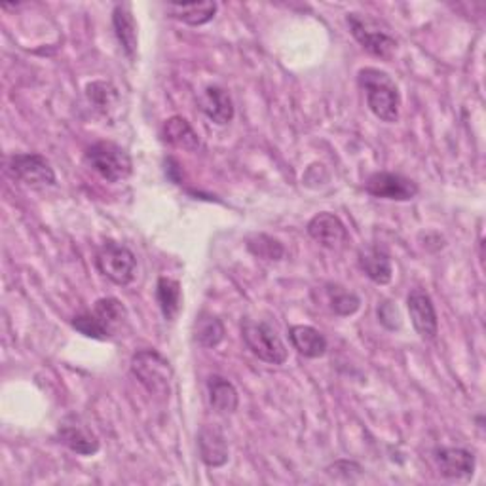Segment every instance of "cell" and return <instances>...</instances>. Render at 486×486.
<instances>
[{
  "label": "cell",
  "instance_id": "cell-1",
  "mask_svg": "<svg viewBox=\"0 0 486 486\" xmlns=\"http://www.w3.org/2000/svg\"><path fill=\"white\" fill-rule=\"evenodd\" d=\"M359 88L367 95V105L378 120L395 124L401 112V93L393 78L375 66H365L358 73Z\"/></svg>",
  "mask_w": 486,
  "mask_h": 486
},
{
  "label": "cell",
  "instance_id": "cell-2",
  "mask_svg": "<svg viewBox=\"0 0 486 486\" xmlns=\"http://www.w3.org/2000/svg\"><path fill=\"white\" fill-rule=\"evenodd\" d=\"M131 375L139 380L145 390L158 397H170L173 384V367L156 349H139L133 354Z\"/></svg>",
  "mask_w": 486,
  "mask_h": 486
},
{
  "label": "cell",
  "instance_id": "cell-3",
  "mask_svg": "<svg viewBox=\"0 0 486 486\" xmlns=\"http://www.w3.org/2000/svg\"><path fill=\"white\" fill-rule=\"evenodd\" d=\"M348 27L354 39L361 44L365 52L380 59H392L397 52V40L390 32L388 25L371 18L367 13H348Z\"/></svg>",
  "mask_w": 486,
  "mask_h": 486
},
{
  "label": "cell",
  "instance_id": "cell-4",
  "mask_svg": "<svg viewBox=\"0 0 486 486\" xmlns=\"http://www.w3.org/2000/svg\"><path fill=\"white\" fill-rule=\"evenodd\" d=\"M84 162L109 182L126 181L133 172V162L128 150L112 141H99L92 145L84 155Z\"/></svg>",
  "mask_w": 486,
  "mask_h": 486
},
{
  "label": "cell",
  "instance_id": "cell-5",
  "mask_svg": "<svg viewBox=\"0 0 486 486\" xmlns=\"http://www.w3.org/2000/svg\"><path fill=\"white\" fill-rule=\"evenodd\" d=\"M242 337L251 354L264 363L283 365L287 361V348L279 339L278 331L264 322L243 320L242 322Z\"/></svg>",
  "mask_w": 486,
  "mask_h": 486
},
{
  "label": "cell",
  "instance_id": "cell-6",
  "mask_svg": "<svg viewBox=\"0 0 486 486\" xmlns=\"http://www.w3.org/2000/svg\"><path fill=\"white\" fill-rule=\"evenodd\" d=\"M95 264H97V270L102 272L107 279H110L116 285H122V287L136 279L137 259L122 243L105 242L103 247L99 249Z\"/></svg>",
  "mask_w": 486,
  "mask_h": 486
},
{
  "label": "cell",
  "instance_id": "cell-7",
  "mask_svg": "<svg viewBox=\"0 0 486 486\" xmlns=\"http://www.w3.org/2000/svg\"><path fill=\"white\" fill-rule=\"evenodd\" d=\"M8 172L31 187H52L56 184V172L42 155H13L8 160Z\"/></svg>",
  "mask_w": 486,
  "mask_h": 486
},
{
  "label": "cell",
  "instance_id": "cell-8",
  "mask_svg": "<svg viewBox=\"0 0 486 486\" xmlns=\"http://www.w3.org/2000/svg\"><path fill=\"white\" fill-rule=\"evenodd\" d=\"M365 190L380 199H393V202H409L416 198L418 184L399 173L390 172H376L365 182Z\"/></svg>",
  "mask_w": 486,
  "mask_h": 486
},
{
  "label": "cell",
  "instance_id": "cell-9",
  "mask_svg": "<svg viewBox=\"0 0 486 486\" xmlns=\"http://www.w3.org/2000/svg\"><path fill=\"white\" fill-rule=\"evenodd\" d=\"M407 308L411 314V322L414 331L420 334L422 340H433L439 332L437 312L431 296L424 289H414L409 293Z\"/></svg>",
  "mask_w": 486,
  "mask_h": 486
},
{
  "label": "cell",
  "instance_id": "cell-10",
  "mask_svg": "<svg viewBox=\"0 0 486 486\" xmlns=\"http://www.w3.org/2000/svg\"><path fill=\"white\" fill-rule=\"evenodd\" d=\"M57 441L80 456H93L99 452V446H102L97 435L76 416L65 418L59 424Z\"/></svg>",
  "mask_w": 486,
  "mask_h": 486
},
{
  "label": "cell",
  "instance_id": "cell-11",
  "mask_svg": "<svg viewBox=\"0 0 486 486\" xmlns=\"http://www.w3.org/2000/svg\"><path fill=\"white\" fill-rule=\"evenodd\" d=\"M435 465L445 479H469L475 473L473 452L455 446H441L433 452Z\"/></svg>",
  "mask_w": 486,
  "mask_h": 486
},
{
  "label": "cell",
  "instance_id": "cell-12",
  "mask_svg": "<svg viewBox=\"0 0 486 486\" xmlns=\"http://www.w3.org/2000/svg\"><path fill=\"white\" fill-rule=\"evenodd\" d=\"M308 234L314 242L325 249H340L348 240V230L337 215L329 211L317 213L308 223Z\"/></svg>",
  "mask_w": 486,
  "mask_h": 486
},
{
  "label": "cell",
  "instance_id": "cell-13",
  "mask_svg": "<svg viewBox=\"0 0 486 486\" xmlns=\"http://www.w3.org/2000/svg\"><path fill=\"white\" fill-rule=\"evenodd\" d=\"M199 458L208 467H223L228 462V443L216 426H204L198 433Z\"/></svg>",
  "mask_w": 486,
  "mask_h": 486
},
{
  "label": "cell",
  "instance_id": "cell-14",
  "mask_svg": "<svg viewBox=\"0 0 486 486\" xmlns=\"http://www.w3.org/2000/svg\"><path fill=\"white\" fill-rule=\"evenodd\" d=\"M198 105L208 119L216 126H226L234 119L232 97L221 86H208L204 93L199 95Z\"/></svg>",
  "mask_w": 486,
  "mask_h": 486
},
{
  "label": "cell",
  "instance_id": "cell-15",
  "mask_svg": "<svg viewBox=\"0 0 486 486\" xmlns=\"http://www.w3.org/2000/svg\"><path fill=\"white\" fill-rule=\"evenodd\" d=\"M112 27H114V35L119 39L124 54L133 59L137 54V23L136 18H133V12L129 4H116L112 12Z\"/></svg>",
  "mask_w": 486,
  "mask_h": 486
},
{
  "label": "cell",
  "instance_id": "cell-16",
  "mask_svg": "<svg viewBox=\"0 0 486 486\" xmlns=\"http://www.w3.org/2000/svg\"><path fill=\"white\" fill-rule=\"evenodd\" d=\"M162 137L167 145L187 150V153H196L199 145H202L196 129L187 119H182V116H172V119L165 120L162 128Z\"/></svg>",
  "mask_w": 486,
  "mask_h": 486
},
{
  "label": "cell",
  "instance_id": "cell-17",
  "mask_svg": "<svg viewBox=\"0 0 486 486\" xmlns=\"http://www.w3.org/2000/svg\"><path fill=\"white\" fill-rule=\"evenodd\" d=\"M289 340L298 354L308 359L323 358L327 351V339L310 325H293L289 329Z\"/></svg>",
  "mask_w": 486,
  "mask_h": 486
},
{
  "label": "cell",
  "instance_id": "cell-18",
  "mask_svg": "<svg viewBox=\"0 0 486 486\" xmlns=\"http://www.w3.org/2000/svg\"><path fill=\"white\" fill-rule=\"evenodd\" d=\"M359 268L365 276L376 285H388L393 278V268L388 253L378 247H367L359 251Z\"/></svg>",
  "mask_w": 486,
  "mask_h": 486
},
{
  "label": "cell",
  "instance_id": "cell-19",
  "mask_svg": "<svg viewBox=\"0 0 486 486\" xmlns=\"http://www.w3.org/2000/svg\"><path fill=\"white\" fill-rule=\"evenodd\" d=\"M209 403L219 414H232L238 411L240 395L234 384L223 376H211L208 380Z\"/></svg>",
  "mask_w": 486,
  "mask_h": 486
},
{
  "label": "cell",
  "instance_id": "cell-20",
  "mask_svg": "<svg viewBox=\"0 0 486 486\" xmlns=\"http://www.w3.org/2000/svg\"><path fill=\"white\" fill-rule=\"evenodd\" d=\"M165 10L170 13V18L192 27H199L209 23L215 18L216 3H190V4L170 3L165 4Z\"/></svg>",
  "mask_w": 486,
  "mask_h": 486
},
{
  "label": "cell",
  "instance_id": "cell-21",
  "mask_svg": "<svg viewBox=\"0 0 486 486\" xmlns=\"http://www.w3.org/2000/svg\"><path fill=\"white\" fill-rule=\"evenodd\" d=\"M156 300L162 310V315L165 322H175V317L181 312L182 303V293H181V283L173 278L162 276L156 283Z\"/></svg>",
  "mask_w": 486,
  "mask_h": 486
},
{
  "label": "cell",
  "instance_id": "cell-22",
  "mask_svg": "<svg viewBox=\"0 0 486 486\" xmlns=\"http://www.w3.org/2000/svg\"><path fill=\"white\" fill-rule=\"evenodd\" d=\"M194 340L202 348H216L225 340L223 322L209 312H202L194 323Z\"/></svg>",
  "mask_w": 486,
  "mask_h": 486
},
{
  "label": "cell",
  "instance_id": "cell-23",
  "mask_svg": "<svg viewBox=\"0 0 486 486\" xmlns=\"http://www.w3.org/2000/svg\"><path fill=\"white\" fill-rule=\"evenodd\" d=\"M86 95L90 103L103 114H110L116 107H119V90H116L109 82H92L86 88Z\"/></svg>",
  "mask_w": 486,
  "mask_h": 486
},
{
  "label": "cell",
  "instance_id": "cell-24",
  "mask_svg": "<svg viewBox=\"0 0 486 486\" xmlns=\"http://www.w3.org/2000/svg\"><path fill=\"white\" fill-rule=\"evenodd\" d=\"M93 314L99 317V320L103 322V325L114 332L116 329H119L128 317V312L124 308V305L120 303L119 298L114 296H105V298H99L95 306H93Z\"/></svg>",
  "mask_w": 486,
  "mask_h": 486
},
{
  "label": "cell",
  "instance_id": "cell-25",
  "mask_svg": "<svg viewBox=\"0 0 486 486\" xmlns=\"http://www.w3.org/2000/svg\"><path fill=\"white\" fill-rule=\"evenodd\" d=\"M247 249L259 259L264 261H281L285 255L283 245L268 234H253L247 238Z\"/></svg>",
  "mask_w": 486,
  "mask_h": 486
},
{
  "label": "cell",
  "instance_id": "cell-26",
  "mask_svg": "<svg viewBox=\"0 0 486 486\" xmlns=\"http://www.w3.org/2000/svg\"><path fill=\"white\" fill-rule=\"evenodd\" d=\"M327 293H329L331 310L337 315H342V317L354 315L361 306V298L356 293L346 291L344 287H339V285H331Z\"/></svg>",
  "mask_w": 486,
  "mask_h": 486
},
{
  "label": "cell",
  "instance_id": "cell-27",
  "mask_svg": "<svg viewBox=\"0 0 486 486\" xmlns=\"http://www.w3.org/2000/svg\"><path fill=\"white\" fill-rule=\"evenodd\" d=\"M73 327L84 334V337L93 339V340H107L112 337V332L103 325V322L93 312L80 314L73 320Z\"/></svg>",
  "mask_w": 486,
  "mask_h": 486
},
{
  "label": "cell",
  "instance_id": "cell-28",
  "mask_svg": "<svg viewBox=\"0 0 486 486\" xmlns=\"http://www.w3.org/2000/svg\"><path fill=\"white\" fill-rule=\"evenodd\" d=\"M378 322L390 331H397L401 327V314L397 306L392 303V300H384L382 305H378Z\"/></svg>",
  "mask_w": 486,
  "mask_h": 486
},
{
  "label": "cell",
  "instance_id": "cell-29",
  "mask_svg": "<svg viewBox=\"0 0 486 486\" xmlns=\"http://www.w3.org/2000/svg\"><path fill=\"white\" fill-rule=\"evenodd\" d=\"M329 475H334V477H342L346 481H354L358 475H361L363 467L356 462H349V460H339L334 462L332 465L327 467Z\"/></svg>",
  "mask_w": 486,
  "mask_h": 486
}]
</instances>
